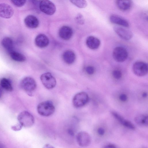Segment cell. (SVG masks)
Here are the masks:
<instances>
[{"label": "cell", "instance_id": "1f68e13d", "mask_svg": "<svg viewBox=\"0 0 148 148\" xmlns=\"http://www.w3.org/2000/svg\"><path fill=\"white\" fill-rule=\"evenodd\" d=\"M68 132L69 135L72 136L74 135V132L72 129L69 128L68 130Z\"/></svg>", "mask_w": 148, "mask_h": 148}, {"label": "cell", "instance_id": "4fadbf2b", "mask_svg": "<svg viewBox=\"0 0 148 148\" xmlns=\"http://www.w3.org/2000/svg\"><path fill=\"white\" fill-rule=\"evenodd\" d=\"M73 31L70 27L63 26L59 30L58 34L60 37L65 40H68L72 37L73 35Z\"/></svg>", "mask_w": 148, "mask_h": 148}, {"label": "cell", "instance_id": "ac0fdd59", "mask_svg": "<svg viewBox=\"0 0 148 148\" xmlns=\"http://www.w3.org/2000/svg\"><path fill=\"white\" fill-rule=\"evenodd\" d=\"M115 3L118 8L122 11L129 10L133 5V2L130 0H116Z\"/></svg>", "mask_w": 148, "mask_h": 148}, {"label": "cell", "instance_id": "4316f807", "mask_svg": "<svg viewBox=\"0 0 148 148\" xmlns=\"http://www.w3.org/2000/svg\"><path fill=\"white\" fill-rule=\"evenodd\" d=\"M112 74L113 77L116 79H120L122 75L121 71L118 70H114L112 72Z\"/></svg>", "mask_w": 148, "mask_h": 148}, {"label": "cell", "instance_id": "5bb4252c", "mask_svg": "<svg viewBox=\"0 0 148 148\" xmlns=\"http://www.w3.org/2000/svg\"><path fill=\"white\" fill-rule=\"evenodd\" d=\"M111 114L121 124L125 127L131 130L135 129L134 125L130 121L125 119L123 116L116 112H111Z\"/></svg>", "mask_w": 148, "mask_h": 148}, {"label": "cell", "instance_id": "484cf974", "mask_svg": "<svg viewBox=\"0 0 148 148\" xmlns=\"http://www.w3.org/2000/svg\"><path fill=\"white\" fill-rule=\"evenodd\" d=\"M14 5L18 7H21L24 5L26 2L25 0H13L11 1Z\"/></svg>", "mask_w": 148, "mask_h": 148}, {"label": "cell", "instance_id": "8d00e7d4", "mask_svg": "<svg viewBox=\"0 0 148 148\" xmlns=\"http://www.w3.org/2000/svg\"><path fill=\"white\" fill-rule=\"evenodd\" d=\"M2 89L0 88V99L2 96Z\"/></svg>", "mask_w": 148, "mask_h": 148}, {"label": "cell", "instance_id": "cb8c5ba5", "mask_svg": "<svg viewBox=\"0 0 148 148\" xmlns=\"http://www.w3.org/2000/svg\"><path fill=\"white\" fill-rule=\"evenodd\" d=\"M70 1L75 5L80 8H85L87 5V2L85 0H71Z\"/></svg>", "mask_w": 148, "mask_h": 148}, {"label": "cell", "instance_id": "8fae6325", "mask_svg": "<svg viewBox=\"0 0 148 148\" xmlns=\"http://www.w3.org/2000/svg\"><path fill=\"white\" fill-rule=\"evenodd\" d=\"M14 10L10 5L5 3L0 4V16L4 18H9L13 15Z\"/></svg>", "mask_w": 148, "mask_h": 148}, {"label": "cell", "instance_id": "8992f818", "mask_svg": "<svg viewBox=\"0 0 148 148\" xmlns=\"http://www.w3.org/2000/svg\"><path fill=\"white\" fill-rule=\"evenodd\" d=\"M39 7L40 10L42 12L48 15L53 14L56 11V8L55 4L49 0L40 1Z\"/></svg>", "mask_w": 148, "mask_h": 148}, {"label": "cell", "instance_id": "7402d4cb", "mask_svg": "<svg viewBox=\"0 0 148 148\" xmlns=\"http://www.w3.org/2000/svg\"><path fill=\"white\" fill-rule=\"evenodd\" d=\"M9 53L11 58L15 61L21 62L26 60L25 56L20 53L13 50Z\"/></svg>", "mask_w": 148, "mask_h": 148}, {"label": "cell", "instance_id": "d6986e66", "mask_svg": "<svg viewBox=\"0 0 148 148\" xmlns=\"http://www.w3.org/2000/svg\"><path fill=\"white\" fill-rule=\"evenodd\" d=\"M62 58L66 63L71 64L75 61L76 56L75 53L71 50L65 51L62 54Z\"/></svg>", "mask_w": 148, "mask_h": 148}, {"label": "cell", "instance_id": "7a4b0ae2", "mask_svg": "<svg viewBox=\"0 0 148 148\" xmlns=\"http://www.w3.org/2000/svg\"><path fill=\"white\" fill-rule=\"evenodd\" d=\"M20 86L29 96L32 95V93L36 87V81L32 78L27 77L23 78L21 81Z\"/></svg>", "mask_w": 148, "mask_h": 148}, {"label": "cell", "instance_id": "2e32d148", "mask_svg": "<svg viewBox=\"0 0 148 148\" xmlns=\"http://www.w3.org/2000/svg\"><path fill=\"white\" fill-rule=\"evenodd\" d=\"M24 21L27 27L32 29L37 28L39 24V21L37 18L32 15L27 16L25 18Z\"/></svg>", "mask_w": 148, "mask_h": 148}, {"label": "cell", "instance_id": "277c9868", "mask_svg": "<svg viewBox=\"0 0 148 148\" xmlns=\"http://www.w3.org/2000/svg\"><path fill=\"white\" fill-rule=\"evenodd\" d=\"M88 100L89 97L87 93L84 92H81L77 93L74 97L73 103L75 107L80 108L85 105Z\"/></svg>", "mask_w": 148, "mask_h": 148}, {"label": "cell", "instance_id": "d6a6232c", "mask_svg": "<svg viewBox=\"0 0 148 148\" xmlns=\"http://www.w3.org/2000/svg\"><path fill=\"white\" fill-rule=\"evenodd\" d=\"M43 148H55L52 145L49 144H46L43 147Z\"/></svg>", "mask_w": 148, "mask_h": 148}, {"label": "cell", "instance_id": "d4e9b609", "mask_svg": "<svg viewBox=\"0 0 148 148\" xmlns=\"http://www.w3.org/2000/svg\"><path fill=\"white\" fill-rule=\"evenodd\" d=\"M75 19L77 23L80 25L84 23L85 20L83 15L81 14H79L76 16Z\"/></svg>", "mask_w": 148, "mask_h": 148}, {"label": "cell", "instance_id": "ba28073f", "mask_svg": "<svg viewBox=\"0 0 148 148\" xmlns=\"http://www.w3.org/2000/svg\"><path fill=\"white\" fill-rule=\"evenodd\" d=\"M40 79L43 85L47 89H52L56 85L55 78L49 73H46L42 75Z\"/></svg>", "mask_w": 148, "mask_h": 148}, {"label": "cell", "instance_id": "9c48e42d", "mask_svg": "<svg viewBox=\"0 0 148 148\" xmlns=\"http://www.w3.org/2000/svg\"><path fill=\"white\" fill-rule=\"evenodd\" d=\"M76 140L79 146L85 147L90 145L91 139L90 136L87 132L81 131L77 134Z\"/></svg>", "mask_w": 148, "mask_h": 148}, {"label": "cell", "instance_id": "836d02e7", "mask_svg": "<svg viewBox=\"0 0 148 148\" xmlns=\"http://www.w3.org/2000/svg\"><path fill=\"white\" fill-rule=\"evenodd\" d=\"M104 148H116V147L113 145H109L106 146Z\"/></svg>", "mask_w": 148, "mask_h": 148}, {"label": "cell", "instance_id": "ffe728a7", "mask_svg": "<svg viewBox=\"0 0 148 148\" xmlns=\"http://www.w3.org/2000/svg\"><path fill=\"white\" fill-rule=\"evenodd\" d=\"M1 44L8 53L13 50V42L10 38L8 37L4 38L1 41Z\"/></svg>", "mask_w": 148, "mask_h": 148}, {"label": "cell", "instance_id": "5b68a950", "mask_svg": "<svg viewBox=\"0 0 148 148\" xmlns=\"http://www.w3.org/2000/svg\"><path fill=\"white\" fill-rule=\"evenodd\" d=\"M112 54L114 60L119 62H124L128 56V53L127 50L121 47H117L114 48Z\"/></svg>", "mask_w": 148, "mask_h": 148}, {"label": "cell", "instance_id": "7c38bea8", "mask_svg": "<svg viewBox=\"0 0 148 148\" xmlns=\"http://www.w3.org/2000/svg\"><path fill=\"white\" fill-rule=\"evenodd\" d=\"M110 21L112 23L121 27H128L129 24L128 21L122 17L115 14L111 15L109 17Z\"/></svg>", "mask_w": 148, "mask_h": 148}, {"label": "cell", "instance_id": "4dcf8cb0", "mask_svg": "<svg viewBox=\"0 0 148 148\" xmlns=\"http://www.w3.org/2000/svg\"><path fill=\"white\" fill-rule=\"evenodd\" d=\"M97 132L99 135H103L104 134L105 131L103 128L99 127L98 129Z\"/></svg>", "mask_w": 148, "mask_h": 148}, {"label": "cell", "instance_id": "6da1fadb", "mask_svg": "<svg viewBox=\"0 0 148 148\" xmlns=\"http://www.w3.org/2000/svg\"><path fill=\"white\" fill-rule=\"evenodd\" d=\"M55 107L52 102L47 101L40 103L38 106V113L41 115L47 116L52 114L55 111Z\"/></svg>", "mask_w": 148, "mask_h": 148}, {"label": "cell", "instance_id": "f1b7e54d", "mask_svg": "<svg viewBox=\"0 0 148 148\" xmlns=\"http://www.w3.org/2000/svg\"><path fill=\"white\" fill-rule=\"evenodd\" d=\"M85 70L86 72L90 75L92 74L95 71L94 68L91 66H88L86 67Z\"/></svg>", "mask_w": 148, "mask_h": 148}, {"label": "cell", "instance_id": "44dd1931", "mask_svg": "<svg viewBox=\"0 0 148 148\" xmlns=\"http://www.w3.org/2000/svg\"><path fill=\"white\" fill-rule=\"evenodd\" d=\"M135 121L138 125L142 126H147L148 125V115L145 114H141L138 115L135 118Z\"/></svg>", "mask_w": 148, "mask_h": 148}, {"label": "cell", "instance_id": "52a82bcc", "mask_svg": "<svg viewBox=\"0 0 148 148\" xmlns=\"http://www.w3.org/2000/svg\"><path fill=\"white\" fill-rule=\"evenodd\" d=\"M132 70L134 74L138 76H145L148 72L147 64L142 61L136 62L133 65Z\"/></svg>", "mask_w": 148, "mask_h": 148}, {"label": "cell", "instance_id": "e0dca14e", "mask_svg": "<svg viewBox=\"0 0 148 148\" xmlns=\"http://www.w3.org/2000/svg\"><path fill=\"white\" fill-rule=\"evenodd\" d=\"M86 44L90 49L95 50L100 46L101 42L99 39L93 36H88L86 39Z\"/></svg>", "mask_w": 148, "mask_h": 148}, {"label": "cell", "instance_id": "9a60e30c", "mask_svg": "<svg viewBox=\"0 0 148 148\" xmlns=\"http://www.w3.org/2000/svg\"><path fill=\"white\" fill-rule=\"evenodd\" d=\"M35 42L38 47L43 48L48 45L49 43V40L46 35L43 34H40L36 37Z\"/></svg>", "mask_w": 148, "mask_h": 148}, {"label": "cell", "instance_id": "30bf717a", "mask_svg": "<svg viewBox=\"0 0 148 148\" xmlns=\"http://www.w3.org/2000/svg\"><path fill=\"white\" fill-rule=\"evenodd\" d=\"M113 29L118 35L123 40H130L133 36V34L130 31L122 27L115 26Z\"/></svg>", "mask_w": 148, "mask_h": 148}, {"label": "cell", "instance_id": "83f0119b", "mask_svg": "<svg viewBox=\"0 0 148 148\" xmlns=\"http://www.w3.org/2000/svg\"><path fill=\"white\" fill-rule=\"evenodd\" d=\"M23 126L19 123L15 125L11 126V129L15 131H19L21 130Z\"/></svg>", "mask_w": 148, "mask_h": 148}, {"label": "cell", "instance_id": "e575fe53", "mask_svg": "<svg viewBox=\"0 0 148 148\" xmlns=\"http://www.w3.org/2000/svg\"><path fill=\"white\" fill-rule=\"evenodd\" d=\"M142 96L144 97H146L147 96V94L146 92H144L142 94Z\"/></svg>", "mask_w": 148, "mask_h": 148}, {"label": "cell", "instance_id": "603a6c76", "mask_svg": "<svg viewBox=\"0 0 148 148\" xmlns=\"http://www.w3.org/2000/svg\"><path fill=\"white\" fill-rule=\"evenodd\" d=\"M1 86L6 90L12 91L13 88L10 81L5 78H2L0 82Z\"/></svg>", "mask_w": 148, "mask_h": 148}, {"label": "cell", "instance_id": "f546056e", "mask_svg": "<svg viewBox=\"0 0 148 148\" xmlns=\"http://www.w3.org/2000/svg\"><path fill=\"white\" fill-rule=\"evenodd\" d=\"M119 98L120 100L124 102L126 101L127 99V95L124 94H122L120 95Z\"/></svg>", "mask_w": 148, "mask_h": 148}, {"label": "cell", "instance_id": "3957f363", "mask_svg": "<svg viewBox=\"0 0 148 148\" xmlns=\"http://www.w3.org/2000/svg\"><path fill=\"white\" fill-rule=\"evenodd\" d=\"M17 119L19 123L23 127L26 128L32 126L34 123V119L29 112L24 111L20 113L18 116Z\"/></svg>", "mask_w": 148, "mask_h": 148}, {"label": "cell", "instance_id": "d590c367", "mask_svg": "<svg viewBox=\"0 0 148 148\" xmlns=\"http://www.w3.org/2000/svg\"><path fill=\"white\" fill-rule=\"evenodd\" d=\"M0 148H5V147L3 145L0 143Z\"/></svg>", "mask_w": 148, "mask_h": 148}]
</instances>
